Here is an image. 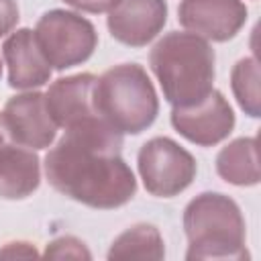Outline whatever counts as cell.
Masks as SVG:
<instances>
[{"label": "cell", "mask_w": 261, "mask_h": 261, "mask_svg": "<svg viewBox=\"0 0 261 261\" xmlns=\"http://www.w3.org/2000/svg\"><path fill=\"white\" fill-rule=\"evenodd\" d=\"M230 88L241 110L251 118H259L261 116L259 63L255 57H243L234 63L230 71Z\"/></svg>", "instance_id": "16"}, {"label": "cell", "mask_w": 261, "mask_h": 261, "mask_svg": "<svg viewBox=\"0 0 261 261\" xmlns=\"http://www.w3.org/2000/svg\"><path fill=\"white\" fill-rule=\"evenodd\" d=\"M35 255H37V249L24 241L8 243L4 249H0V257H35Z\"/></svg>", "instance_id": "20"}, {"label": "cell", "mask_w": 261, "mask_h": 261, "mask_svg": "<svg viewBox=\"0 0 261 261\" xmlns=\"http://www.w3.org/2000/svg\"><path fill=\"white\" fill-rule=\"evenodd\" d=\"M106 257L108 259H155L159 261L165 257L163 237L155 224H147V222L133 224L112 241Z\"/></svg>", "instance_id": "15"}, {"label": "cell", "mask_w": 261, "mask_h": 261, "mask_svg": "<svg viewBox=\"0 0 261 261\" xmlns=\"http://www.w3.org/2000/svg\"><path fill=\"white\" fill-rule=\"evenodd\" d=\"M165 22V0H120L106 18L112 39L128 47H145L163 31Z\"/></svg>", "instance_id": "10"}, {"label": "cell", "mask_w": 261, "mask_h": 261, "mask_svg": "<svg viewBox=\"0 0 261 261\" xmlns=\"http://www.w3.org/2000/svg\"><path fill=\"white\" fill-rule=\"evenodd\" d=\"M96 82L98 77L86 71L57 77L49 86V90L45 92V104L57 126L69 128L84 120L100 116L94 102Z\"/></svg>", "instance_id": "11"}, {"label": "cell", "mask_w": 261, "mask_h": 261, "mask_svg": "<svg viewBox=\"0 0 261 261\" xmlns=\"http://www.w3.org/2000/svg\"><path fill=\"white\" fill-rule=\"evenodd\" d=\"M2 57L8 67V86L14 90L41 88L51 77V65L45 59L35 31L16 29L2 43Z\"/></svg>", "instance_id": "12"}, {"label": "cell", "mask_w": 261, "mask_h": 261, "mask_svg": "<svg viewBox=\"0 0 261 261\" xmlns=\"http://www.w3.org/2000/svg\"><path fill=\"white\" fill-rule=\"evenodd\" d=\"M139 175L145 190L157 198H173L196 179V159L169 137H153L139 149Z\"/></svg>", "instance_id": "6"}, {"label": "cell", "mask_w": 261, "mask_h": 261, "mask_svg": "<svg viewBox=\"0 0 261 261\" xmlns=\"http://www.w3.org/2000/svg\"><path fill=\"white\" fill-rule=\"evenodd\" d=\"M216 173L232 186L259 184V153L255 137H239L224 145L216 155Z\"/></svg>", "instance_id": "14"}, {"label": "cell", "mask_w": 261, "mask_h": 261, "mask_svg": "<svg viewBox=\"0 0 261 261\" xmlns=\"http://www.w3.org/2000/svg\"><path fill=\"white\" fill-rule=\"evenodd\" d=\"M214 61L206 39L179 31L163 35L149 53L151 71L173 108L194 106L214 90Z\"/></svg>", "instance_id": "2"}, {"label": "cell", "mask_w": 261, "mask_h": 261, "mask_svg": "<svg viewBox=\"0 0 261 261\" xmlns=\"http://www.w3.org/2000/svg\"><path fill=\"white\" fill-rule=\"evenodd\" d=\"M8 141H12V137H10V133H8V128H6V124H4L2 112H0V147H2L4 143H8Z\"/></svg>", "instance_id": "21"}, {"label": "cell", "mask_w": 261, "mask_h": 261, "mask_svg": "<svg viewBox=\"0 0 261 261\" xmlns=\"http://www.w3.org/2000/svg\"><path fill=\"white\" fill-rule=\"evenodd\" d=\"M41 184V161L33 149L14 141L0 147V198L22 200Z\"/></svg>", "instance_id": "13"}, {"label": "cell", "mask_w": 261, "mask_h": 261, "mask_svg": "<svg viewBox=\"0 0 261 261\" xmlns=\"http://www.w3.org/2000/svg\"><path fill=\"white\" fill-rule=\"evenodd\" d=\"M47 257H55V259H63V257H73V259H90V251L84 247V243L75 237H57L53 239L47 249H45Z\"/></svg>", "instance_id": "17"}, {"label": "cell", "mask_w": 261, "mask_h": 261, "mask_svg": "<svg viewBox=\"0 0 261 261\" xmlns=\"http://www.w3.org/2000/svg\"><path fill=\"white\" fill-rule=\"evenodd\" d=\"M169 120L184 139L200 147L222 143L234 128V112L218 90H212L194 106L171 108Z\"/></svg>", "instance_id": "7"}, {"label": "cell", "mask_w": 261, "mask_h": 261, "mask_svg": "<svg viewBox=\"0 0 261 261\" xmlns=\"http://www.w3.org/2000/svg\"><path fill=\"white\" fill-rule=\"evenodd\" d=\"M35 37L45 59L57 71L86 63L98 47L96 27L86 16L63 8L47 10L35 27Z\"/></svg>", "instance_id": "5"}, {"label": "cell", "mask_w": 261, "mask_h": 261, "mask_svg": "<svg viewBox=\"0 0 261 261\" xmlns=\"http://www.w3.org/2000/svg\"><path fill=\"white\" fill-rule=\"evenodd\" d=\"M67 6L82 10V12H90V14H100V12H108L112 10L120 0H63Z\"/></svg>", "instance_id": "19"}, {"label": "cell", "mask_w": 261, "mask_h": 261, "mask_svg": "<svg viewBox=\"0 0 261 261\" xmlns=\"http://www.w3.org/2000/svg\"><path fill=\"white\" fill-rule=\"evenodd\" d=\"M186 259H249L245 218L239 204L220 192H202L184 210Z\"/></svg>", "instance_id": "3"}, {"label": "cell", "mask_w": 261, "mask_h": 261, "mask_svg": "<svg viewBox=\"0 0 261 261\" xmlns=\"http://www.w3.org/2000/svg\"><path fill=\"white\" fill-rule=\"evenodd\" d=\"M18 4L16 0H0V39L8 33H12V29L18 22Z\"/></svg>", "instance_id": "18"}, {"label": "cell", "mask_w": 261, "mask_h": 261, "mask_svg": "<svg viewBox=\"0 0 261 261\" xmlns=\"http://www.w3.org/2000/svg\"><path fill=\"white\" fill-rule=\"evenodd\" d=\"M0 77H2V63H0Z\"/></svg>", "instance_id": "22"}, {"label": "cell", "mask_w": 261, "mask_h": 261, "mask_svg": "<svg viewBox=\"0 0 261 261\" xmlns=\"http://www.w3.org/2000/svg\"><path fill=\"white\" fill-rule=\"evenodd\" d=\"M247 6L243 0H181L177 20L190 33L224 43L245 27Z\"/></svg>", "instance_id": "8"}, {"label": "cell", "mask_w": 261, "mask_h": 261, "mask_svg": "<svg viewBox=\"0 0 261 261\" xmlns=\"http://www.w3.org/2000/svg\"><path fill=\"white\" fill-rule=\"evenodd\" d=\"M122 135L96 116L65 128L45 155L47 181L59 194L96 208L112 210L133 200L137 179L120 157Z\"/></svg>", "instance_id": "1"}, {"label": "cell", "mask_w": 261, "mask_h": 261, "mask_svg": "<svg viewBox=\"0 0 261 261\" xmlns=\"http://www.w3.org/2000/svg\"><path fill=\"white\" fill-rule=\"evenodd\" d=\"M4 124L14 143L39 151L51 147L57 137V124L51 118L45 94L41 92H24L12 96L2 110Z\"/></svg>", "instance_id": "9"}, {"label": "cell", "mask_w": 261, "mask_h": 261, "mask_svg": "<svg viewBox=\"0 0 261 261\" xmlns=\"http://www.w3.org/2000/svg\"><path fill=\"white\" fill-rule=\"evenodd\" d=\"M96 110L120 135H141L159 114V98L147 71L139 63L106 69L96 82Z\"/></svg>", "instance_id": "4"}]
</instances>
